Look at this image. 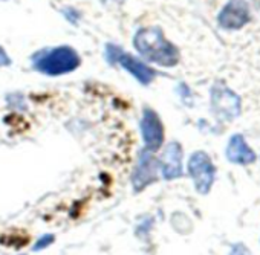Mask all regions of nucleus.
Listing matches in <instances>:
<instances>
[{"mask_svg": "<svg viewBox=\"0 0 260 255\" xmlns=\"http://www.w3.org/2000/svg\"><path fill=\"white\" fill-rule=\"evenodd\" d=\"M226 158L231 162L242 164V165H246V164H251L255 161L254 152L246 145L243 136H240V135H236L231 138L228 149H226Z\"/></svg>", "mask_w": 260, "mask_h": 255, "instance_id": "nucleus-10", "label": "nucleus"}, {"mask_svg": "<svg viewBox=\"0 0 260 255\" xmlns=\"http://www.w3.org/2000/svg\"><path fill=\"white\" fill-rule=\"evenodd\" d=\"M54 241V235H51V234H46V235H43V237H40L39 238V241L36 243V246H34V250H42V249H45V247H48V246H51V243Z\"/></svg>", "mask_w": 260, "mask_h": 255, "instance_id": "nucleus-11", "label": "nucleus"}, {"mask_svg": "<svg viewBox=\"0 0 260 255\" xmlns=\"http://www.w3.org/2000/svg\"><path fill=\"white\" fill-rule=\"evenodd\" d=\"M116 63H119L128 74H132L141 84L147 86L153 81L155 78V70L152 67H149L146 63H143L141 60H138L137 57H134L132 54H127V52H119Z\"/></svg>", "mask_w": 260, "mask_h": 255, "instance_id": "nucleus-7", "label": "nucleus"}, {"mask_svg": "<svg viewBox=\"0 0 260 255\" xmlns=\"http://www.w3.org/2000/svg\"><path fill=\"white\" fill-rule=\"evenodd\" d=\"M188 171L190 176L194 180V187L201 194H207L211 190V185L214 182L216 168L204 152H196L188 161Z\"/></svg>", "mask_w": 260, "mask_h": 255, "instance_id": "nucleus-3", "label": "nucleus"}, {"mask_svg": "<svg viewBox=\"0 0 260 255\" xmlns=\"http://www.w3.org/2000/svg\"><path fill=\"white\" fill-rule=\"evenodd\" d=\"M213 105L217 110V113L233 118L239 113V99L237 96L226 89H214L213 90Z\"/></svg>", "mask_w": 260, "mask_h": 255, "instance_id": "nucleus-9", "label": "nucleus"}, {"mask_svg": "<svg viewBox=\"0 0 260 255\" xmlns=\"http://www.w3.org/2000/svg\"><path fill=\"white\" fill-rule=\"evenodd\" d=\"M249 20L248 5L245 0H230L219 16V23L223 28L237 29Z\"/></svg>", "mask_w": 260, "mask_h": 255, "instance_id": "nucleus-6", "label": "nucleus"}, {"mask_svg": "<svg viewBox=\"0 0 260 255\" xmlns=\"http://www.w3.org/2000/svg\"><path fill=\"white\" fill-rule=\"evenodd\" d=\"M141 133L146 150L155 153L164 142V127L158 113L152 108H146L141 119Z\"/></svg>", "mask_w": 260, "mask_h": 255, "instance_id": "nucleus-4", "label": "nucleus"}, {"mask_svg": "<svg viewBox=\"0 0 260 255\" xmlns=\"http://www.w3.org/2000/svg\"><path fill=\"white\" fill-rule=\"evenodd\" d=\"M134 46L137 51L149 61L156 63L164 67H172L179 61V51L178 48L170 43L164 32L156 28H141L134 39Z\"/></svg>", "mask_w": 260, "mask_h": 255, "instance_id": "nucleus-1", "label": "nucleus"}, {"mask_svg": "<svg viewBox=\"0 0 260 255\" xmlns=\"http://www.w3.org/2000/svg\"><path fill=\"white\" fill-rule=\"evenodd\" d=\"M162 176L167 180L176 179L182 174V149L178 142H170L161 158Z\"/></svg>", "mask_w": 260, "mask_h": 255, "instance_id": "nucleus-8", "label": "nucleus"}, {"mask_svg": "<svg viewBox=\"0 0 260 255\" xmlns=\"http://www.w3.org/2000/svg\"><path fill=\"white\" fill-rule=\"evenodd\" d=\"M158 174V162L153 156L152 152L149 150H141L138 156V162L135 167L134 173V188L135 191H143L146 187L153 184L156 180Z\"/></svg>", "mask_w": 260, "mask_h": 255, "instance_id": "nucleus-5", "label": "nucleus"}, {"mask_svg": "<svg viewBox=\"0 0 260 255\" xmlns=\"http://www.w3.org/2000/svg\"><path fill=\"white\" fill-rule=\"evenodd\" d=\"M11 64V58L10 55L7 54V51L0 46V67H5V66H10Z\"/></svg>", "mask_w": 260, "mask_h": 255, "instance_id": "nucleus-12", "label": "nucleus"}, {"mask_svg": "<svg viewBox=\"0 0 260 255\" xmlns=\"http://www.w3.org/2000/svg\"><path fill=\"white\" fill-rule=\"evenodd\" d=\"M81 63L80 55L71 46H57L52 49H43L32 55V66L37 72L60 77L75 70Z\"/></svg>", "mask_w": 260, "mask_h": 255, "instance_id": "nucleus-2", "label": "nucleus"}]
</instances>
